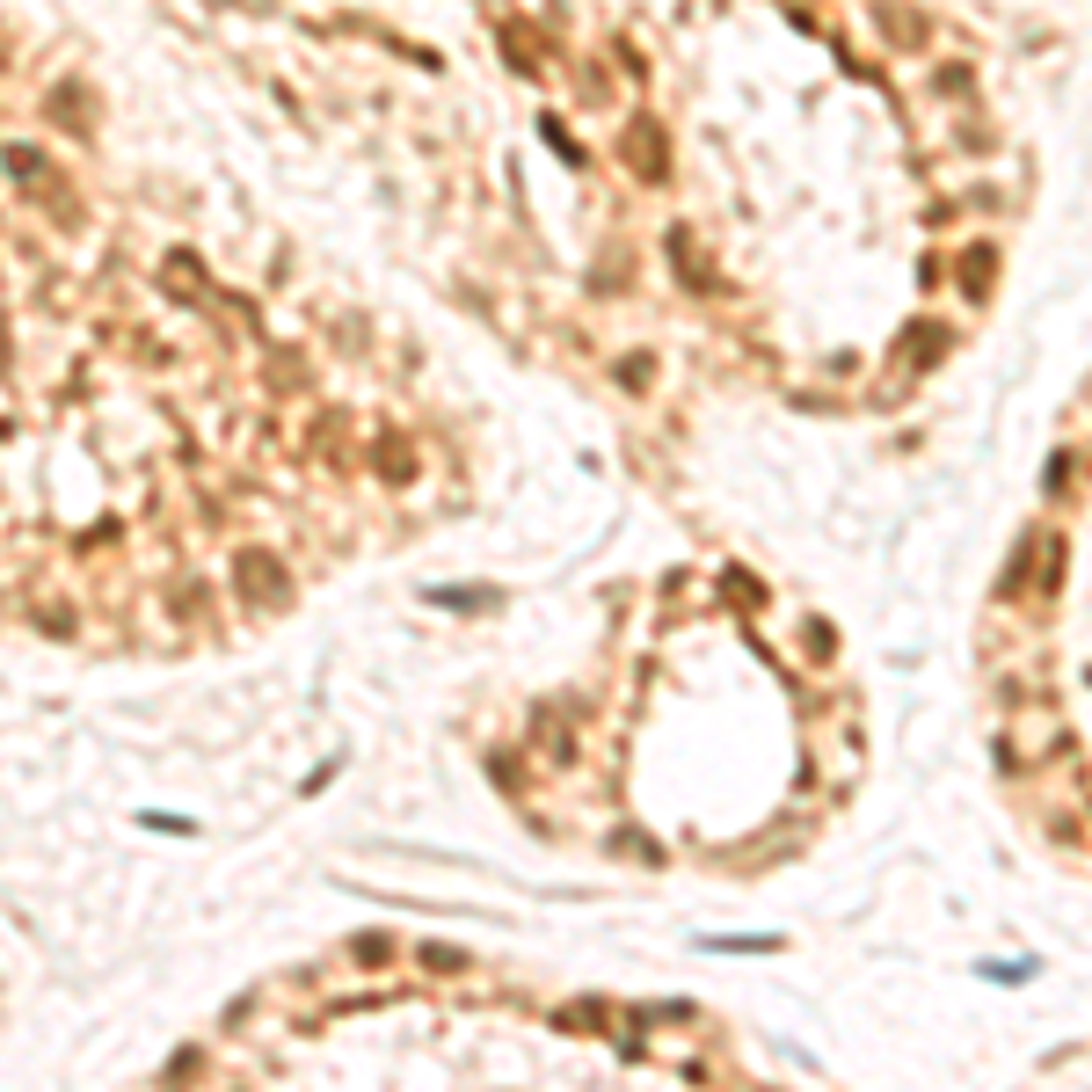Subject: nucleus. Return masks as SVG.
<instances>
[{
  "instance_id": "f257e3e1",
  "label": "nucleus",
  "mask_w": 1092,
  "mask_h": 1092,
  "mask_svg": "<svg viewBox=\"0 0 1092 1092\" xmlns=\"http://www.w3.org/2000/svg\"><path fill=\"white\" fill-rule=\"evenodd\" d=\"M626 160H634L641 182H663V175H670V138H663L656 117H634V124H626Z\"/></svg>"
},
{
  "instance_id": "f03ea898",
  "label": "nucleus",
  "mask_w": 1092,
  "mask_h": 1092,
  "mask_svg": "<svg viewBox=\"0 0 1092 1092\" xmlns=\"http://www.w3.org/2000/svg\"><path fill=\"white\" fill-rule=\"evenodd\" d=\"M874 30L896 44V52H918L925 37H933V22H925L918 8H903V0H874Z\"/></svg>"
},
{
  "instance_id": "7ed1b4c3",
  "label": "nucleus",
  "mask_w": 1092,
  "mask_h": 1092,
  "mask_svg": "<svg viewBox=\"0 0 1092 1092\" xmlns=\"http://www.w3.org/2000/svg\"><path fill=\"white\" fill-rule=\"evenodd\" d=\"M670 255H678V277H685L692 292H722V277H714V270L700 263V248H692L685 234H670Z\"/></svg>"
},
{
  "instance_id": "20e7f679",
  "label": "nucleus",
  "mask_w": 1092,
  "mask_h": 1092,
  "mask_svg": "<svg viewBox=\"0 0 1092 1092\" xmlns=\"http://www.w3.org/2000/svg\"><path fill=\"white\" fill-rule=\"evenodd\" d=\"M940 357H947V328H940V321H918V335L903 342V364L925 371V364H940Z\"/></svg>"
},
{
  "instance_id": "39448f33",
  "label": "nucleus",
  "mask_w": 1092,
  "mask_h": 1092,
  "mask_svg": "<svg viewBox=\"0 0 1092 1092\" xmlns=\"http://www.w3.org/2000/svg\"><path fill=\"white\" fill-rule=\"evenodd\" d=\"M990 270H997V248L976 241V248L962 255V292H969V299H976V292H990Z\"/></svg>"
},
{
  "instance_id": "423d86ee",
  "label": "nucleus",
  "mask_w": 1092,
  "mask_h": 1092,
  "mask_svg": "<svg viewBox=\"0 0 1092 1092\" xmlns=\"http://www.w3.org/2000/svg\"><path fill=\"white\" fill-rule=\"evenodd\" d=\"M933 88H940L947 103H969V88H976V66H940V74H933Z\"/></svg>"
},
{
  "instance_id": "0eeeda50",
  "label": "nucleus",
  "mask_w": 1092,
  "mask_h": 1092,
  "mask_svg": "<svg viewBox=\"0 0 1092 1092\" xmlns=\"http://www.w3.org/2000/svg\"><path fill=\"white\" fill-rule=\"evenodd\" d=\"M1063 481H1071V452H1056L1049 467H1041V496L1056 503V496H1063Z\"/></svg>"
},
{
  "instance_id": "6e6552de",
  "label": "nucleus",
  "mask_w": 1092,
  "mask_h": 1092,
  "mask_svg": "<svg viewBox=\"0 0 1092 1092\" xmlns=\"http://www.w3.org/2000/svg\"><path fill=\"white\" fill-rule=\"evenodd\" d=\"M619 379H626V386H648V379H656V357H626Z\"/></svg>"
}]
</instances>
